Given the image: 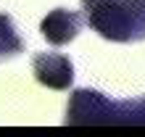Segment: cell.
<instances>
[{
  "label": "cell",
  "mask_w": 145,
  "mask_h": 137,
  "mask_svg": "<svg viewBox=\"0 0 145 137\" xmlns=\"http://www.w3.org/2000/svg\"><path fill=\"white\" fill-rule=\"evenodd\" d=\"M40 32L50 45H66L79 34V16L69 8H56L42 19Z\"/></svg>",
  "instance_id": "4"
},
{
  "label": "cell",
  "mask_w": 145,
  "mask_h": 137,
  "mask_svg": "<svg viewBox=\"0 0 145 137\" xmlns=\"http://www.w3.org/2000/svg\"><path fill=\"white\" fill-rule=\"evenodd\" d=\"M119 124H135V127H145V98L142 100H127L119 103Z\"/></svg>",
  "instance_id": "6"
},
{
  "label": "cell",
  "mask_w": 145,
  "mask_h": 137,
  "mask_svg": "<svg viewBox=\"0 0 145 137\" xmlns=\"http://www.w3.org/2000/svg\"><path fill=\"white\" fill-rule=\"evenodd\" d=\"M32 68L37 82L50 90H69L74 82V63L61 53H37L32 58Z\"/></svg>",
  "instance_id": "3"
},
{
  "label": "cell",
  "mask_w": 145,
  "mask_h": 137,
  "mask_svg": "<svg viewBox=\"0 0 145 137\" xmlns=\"http://www.w3.org/2000/svg\"><path fill=\"white\" fill-rule=\"evenodd\" d=\"M63 121L71 127H119V103L95 90H74Z\"/></svg>",
  "instance_id": "2"
},
{
  "label": "cell",
  "mask_w": 145,
  "mask_h": 137,
  "mask_svg": "<svg viewBox=\"0 0 145 137\" xmlns=\"http://www.w3.org/2000/svg\"><path fill=\"white\" fill-rule=\"evenodd\" d=\"M87 24L111 42L145 40V0H82Z\"/></svg>",
  "instance_id": "1"
},
{
  "label": "cell",
  "mask_w": 145,
  "mask_h": 137,
  "mask_svg": "<svg viewBox=\"0 0 145 137\" xmlns=\"http://www.w3.org/2000/svg\"><path fill=\"white\" fill-rule=\"evenodd\" d=\"M21 50H24V42H21L19 34H16V27H13L11 16L0 13V61L19 55Z\"/></svg>",
  "instance_id": "5"
}]
</instances>
